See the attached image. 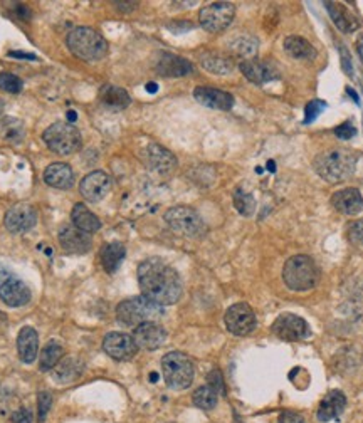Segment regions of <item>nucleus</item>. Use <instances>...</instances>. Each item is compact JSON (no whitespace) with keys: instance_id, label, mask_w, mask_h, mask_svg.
Returning <instances> with one entry per match:
<instances>
[{"instance_id":"obj_1","label":"nucleus","mask_w":363,"mask_h":423,"mask_svg":"<svg viewBox=\"0 0 363 423\" xmlns=\"http://www.w3.org/2000/svg\"><path fill=\"white\" fill-rule=\"evenodd\" d=\"M138 282L143 296L162 308L175 304L182 296V279L179 272L158 257H151L140 264Z\"/></svg>"},{"instance_id":"obj_2","label":"nucleus","mask_w":363,"mask_h":423,"mask_svg":"<svg viewBox=\"0 0 363 423\" xmlns=\"http://www.w3.org/2000/svg\"><path fill=\"white\" fill-rule=\"evenodd\" d=\"M358 155L348 148H331L315 158L313 166L316 173L328 183H340L350 179L357 168Z\"/></svg>"},{"instance_id":"obj_3","label":"nucleus","mask_w":363,"mask_h":423,"mask_svg":"<svg viewBox=\"0 0 363 423\" xmlns=\"http://www.w3.org/2000/svg\"><path fill=\"white\" fill-rule=\"evenodd\" d=\"M283 279L291 290L306 293L311 290L320 281V269L308 255H293L283 267Z\"/></svg>"},{"instance_id":"obj_4","label":"nucleus","mask_w":363,"mask_h":423,"mask_svg":"<svg viewBox=\"0 0 363 423\" xmlns=\"http://www.w3.org/2000/svg\"><path fill=\"white\" fill-rule=\"evenodd\" d=\"M67 47L76 58L94 62L103 59L108 52V43L100 32L91 27H76L67 34Z\"/></svg>"},{"instance_id":"obj_5","label":"nucleus","mask_w":363,"mask_h":423,"mask_svg":"<svg viewBox=\"0 0 363 423\" xmlns=\"http://www.w3.org/2000/svg\"><path fill=\"white\" fill-rule=\"evenodd\" d=\"M164 316V308L155 304L145 296H135L120 302L116 308V317L124 326H140L143 323H155Z\"/></svg>"},{"instance_id":"obj_6","label":"nucleus","mask_w":363,"mask_h":423,"mask_svg":"<svg viewBox=\"0 0 363 423\" xmlns=\"http://www.w3.org/2000/svg\"><path fill=\"white\" fill-rule=\"evenodd\" d=\"M162 369H164L166 387L172 390H185L194 381V363L187 354L180 353V351L166 353L162 360Z\"/></svg>"},{"instance_id":"obj_7","label":"nucleus","mask_w":363,"mask_h":423,"mask_svg":"<svg viewBox=\"0 0 363 423\" xmlns=\"http://www.w3.org/2000/svg\"><path fill=\"white\" fill-rule=\"evenodd\" d=\"M43 139L45 146L58 155H71L81 148V133L69 121L52 123L44 131Z\"/></svg>"},{"instance_id":"obj_8","label":"nucleus","mask_w":363,"mask_h":423,"mask_svg":"<svg viewBox=\"0 0 363 423\" xmlns=\"http://www.w3.org/2000/svg\"><path fill=\"white\" fill-rule=\"evenodd\" d=\"M165 222L173 232L188 239H200L207 233V225L190 207H172L165 212Z\"/></svg>"},{"instance_id":"obj_9","label":"nucleus","mask_w":363,"mask_h":423,"mask_svg":"<svg viewBox=\"0 0 363 423\" xmlns=\"http://www.w3.org/2000/svg\"><path fill=\"white\" fill-rule=\"evenodd\" d=\"M236 15V7L230 2H214L199 12L200 25L209 32H222L230 25Z\"/></svg>"},{"instance_id":"obj_10","label":"nucleus","mask_w":363,"mask_h":423,"mask_svg":"<svg viewBox=\"0 0 363 423\" xmlns=\"http://www.w3.org/2000/svg\"><path fill=\"white\" fill-rule=\"evenodd\" d=\"M224 321L229 332L236 336H248L256 330V315L251 306L245 302L230 306L226 311Z\"/></svg>"},{"instance_id":"obj_11","label":"nucleus","mask_w":363,"mask_h":423,"mask_svg":"<svg viewBox=\"0 0 363 423\" xmlns=\"http://www.w3.org/2000/svg\"><path fill=\"white\" fill-rule=\"evenodd\" d=\"M271 331L285 341H301V339H306L311 334L308 323L302 317L291 315V312L278 316V319L271 326Z\"/></svg>"},{"instance_id":"obj_12","label":"nucleus","mask_w":363,"mask_h":423,"mask_svg":"<svg viewBox=\"0 0 363 423\" xmlns=\"http://www.w3.org/2000/svg\"><path fill=\"white\" fill-rule=\"evenodd\" d=\"M103 350L113 360L128 361L135 356L138 346H136L133 336L124 334V332H109L103 339Z\"/></svg>"},{"instance_id":"obj_13","label":"nucleus","mask_w":363,"mask_h":423,"mask_svg":"<svg viewBox=\"0 0 363 423\" xmlns=\"http://www.w3.org/2000/svg\"><path fill=\"white\" fill-rule=\"evenodd\" d=\"M6 229L12 233L29 232L37 224V210L29 203H17L6 214Z\"/></svg>"},{"instance_id":"obj_14","label":"nucleus","mask_w":363,"mask_h":423,"mask_svg":"<svg viewBox=\"0 0 363 423\" xmlns=\"http://www.w3.org/2000/svg\"><path fill=\"white\" fill-rule=\"evenodd\" d=\"M81 195L91 203H98L111 190V179L104 172H91L79 185Z\"/></svg>"},{"instance_id":"obj_15","label":"nucleus","mask_w":363,"mask_h":423,"mask_svg":"<svg viewBox=\"0 0 363 423\" xmlns=\"http://www.w3.org/2000/svg\"><path fill=\"white\" fill-rule=\"evenodd\" d=\"M59 244L67 254L81 255L89 251L93 240H91L89 233L82 232V230L76 229L74 225H64L59 230Z\"/></svg>"},{"instance_id":"obj_16","label":"nucleus","mask_w":363,"mask_h":423,"mask_svg":"<svg viewBox=\"0 0 363 423\" xmlns=\"http://www.w3.org/2000/svg\"><path fill=\"white\" fill-rule=\"evenodd\" d=\"M133 339L136 346L146 351H155L162 347L166 341V331L157 323H143L135 328Z\"/></svg>"},{"instance_id":"obj_17","label":"nucleus","mask_w":363,"mask_h":423,"mask_svg":"<svg viewBox=\"0 0 363 423\" xmlns=\"http://www.w3.org/2000/svg\"><path fill=\"white\" fill-rule=\"evenodd\" d=\"M30 289L21 279L9 277L2 286H0V299L6 302L10 308H21L30 301Z\"/></svg>"},{"instance_id":"obj_18","label":"nucleus","mask_w":363,"mask_h":423,"mask_svg":"<svg viewBox=\"0 0 363 423\" xmlns=\"http://www.w3.org/2000/svg\"><path fill=\"white\" fill-rule=\"evenodd\" d=\"M194 98L200 104L212 109H221V111H229L234 106L232 94L221 89L209 88V86H199V88H195Z\"/></svg>"},{"instance_id":"obj_19","label":"nucleus","mask_w":363,"mask_h":423,"mask_svg":"<svg viewBox=\"0 0 363 423\" xmlns=\"http://www.w3.org/2000/svg\"><path fill=\"white\" fill-rule=\"evenodd\" d=\"M145 161L151 170L158 173H170L177 168V158L172 151L157 143H150L145 150Z\"/></svg>"},{"instance_id":"obj_20","label":"nucleus","mask_w":363,"mask_h":423,"mask_svg":"<svg viewBox=\"0 0 363 423\" xmlns=\"http://www.w3.org/2000/svg\"><path fill=\"white\" fill-rule=\"evenodd\" d=\"M346 407V396L345 393L340 390H333L328 393L323 398V402L320 403L318 408V420L321 423H328L331 420H338L342 417V413L345 411Z\"/></svg>"},{"instance_id":"obj_21","label":"nucleus","mask_w":363,"mask_h":423,"mask_svg":"<svg viewBox=\"0 0 363 423\" xmlns=\"http://www.w3.org/2000/svg\"><path fill=\"white\" fill-rule=\"evenodd\" d=\"M333 207L343 215H357L363 209V196L357 188H343L331 198Z\"/></svg>"},{"instance_id":"obj_22","label":"nucleus","mask_w":363,"mask_h":423,"mask_svg":"<svg viewBox=\"0 0 363 423\" xmlns=\"http://www.w3.org/2000/svg\"><path fill=\"white\" fill-rule=\"evenodd\" d=\"M157 71L158 74L165 76V78H182V76L190 74L194 71V66L180 56L164 52L157 62Z\"/></svg>"},{"instance_id":"obj_23","label":"nucleus","mask_w":363,"mask_h":423,"mask_svg":"<svg viewBox=\"0 0 363 423\" xmlns=\"http://www.w3.org/2000/svg\"><path fill=\"white\" fill-rule=\"evenodd\" d=\"M241 71L245 78L249 79L254 84H264V82H270L272 79H276V69L272 67V64L264 62V60L257 59H249L242 60L241 62Z\"/></svg>"},{"instance_id":"obj_24","label":"nucleus","mask_w":363,"mask_h":423,"mask_svg":"<svg viewBox=\"0 0 363 423\" xmlns=\"http://www.w3.org/2000/svg\"><path fill=\"white\" fill-rule=\"evenodd\" d=\"M44 181L52 188L58 190H67L74 183V173L69 165L52 163L44 170Z\"/></svg>"},{"instance_id":"obj_25","label":"nucleus","mask_w":363,"mask_h":423,"mask_svg":"<svg viewBox=\"0 0 363 423\" xmlns=\"http://www.w3.org/2000/svg\"><path fill=\"white\" fill-rule=\"evenodd\" d=\"M17 350L19 356L24 363H32L36 360L37 350H39V336H37V331L34 328H22L17 336Z\"/></svg>"},{"instance_id":"obj_26","label":"nucleus","mask_w":363,"mask_h":423,"mask_svg":"<svg viewBox=\"0 0 363 423\" xmlns=\"http://www.w3.org/2000/svg\"><path fill=\"white\" fill-rule=\"evenodd\" d=\"M71 218H73V225L76 229L82 230L86 233H94L101 229V222L93 212L86 209L85 203H76L73 212H71Z\"/></svg>"},{"instance_id":"obj_27","label":"nucleus","mask_w":363,"mask_h":423,"mask_svg":"<svg viewBox=\"0 0 363 423\" xmlns=\"http://www.w3.org/2000/svg\"><path fill=\"white\" fill-rule=\"evenodd\" d=\"M200 64L204 69H207L212 74H230L234 71V60L227 56L219 54V52H204L200 56Z\"/></svg>"},{"instance_id":"obj_28","label":"nucleus","mask_w":363,"mask_h":423,"mask_svg":"<svg viewBox=\"0 0 363 423\" xmlns=\"http://www.w3.org/2000/svg\"><path fill=\"white\" fill-rule=\"evenodd\" d=\"M82 361L78 360V358H64V360L59 361V365L56 366L54 376L56 381L59 383H73V381L78 380L82 373Z\"/></svg>"},{"instance_id":"obj_29","label":"nucleus","mask_w":363,"mask_h":423,"mask_svg":"<svg viewBox=\"0 0 363 423\" xmlns=\"http://www.w3.org/2000/svg\"><path fill=\"white\" fill-rule=\"evenodd\" d=\"M126 251H124V245L120 242H111V244H106L101 251V264H103V269L108 274H115L118 271V267L123 262Z\"/></svg>"},{"instance_id":"obj_30","label":"nucleus","mask_w":363,"mask_h":423,"mask_svg":"<svg viewBox=\"0 0 363 423\" xmlns=\"http://www.w3.org/2000/svg\"><path fill=\"white\" fill-rule=\"evenodd\" d=\"M100 100L103 106L109 109H124L128 104H130V96L123 88H118V86H111L106 84L100 91Z\"/></svg>"},{"instance_id":"obj_31","label":"nucleus","mask_w":363,"mask_h":423,"mask_svg":"<svg viewBox=\"0 0 363 423\" xmlns=\"http://www.w3.org/2000/svg\"><path fill=\"white\" fill-rule=\"evenodd\" d=\"M285 51L291 56L293 59H306L311 60L316 58V51L311 44L306 39L298 36H289L285 39Z\"/></svg>"},{"instance_id":"obj_32","label":"nucleus","mask_w":363,"mask_h":423,"mask_svg":"<svg viewBox=\"0 0 363 423\" xmlns=\"http://www.w3.org/2000/svg\"><path fill=\"white\" fill-rule=\"evenodd\" d=\"M324 7H327L328 14L331 15L336 27L342 30V32H353V30L358 29L357 19H355L350 12H346L342 5L333 2H324Z\"/></svg>"},{"instance_id":"obj_33","label":"nucleus","mask_w":363,"mask_h":423,"mask_svg":"<svg viewBox=\"0 0 363 423\" xmlns=\"http://www.w3.org/2000/svg\"><path fill=\"white\" fill-rule=\"evenodd\" d=\"M64 356V347L59 345L58 341H49L47 345L44 346V350L41 351L39 356V368L41 371H51L54 369L56 366L59 365V361L63 360Z\"/></svg>"},{"instance_id":"obj_34","label":"nucleus","mask_w":363,"mask_h":423,"mask_svg":"<svg viewBox=\"0 0 363 423\" xmlns=\"http://www.w3.org/2000/svg\"><path fill=\"white\" fill-rule=\"evenodd\" d=\"M257 45H259V43H257L254 37L242 36V37H237V39H234L232 43H230L229 51L232 52L236 58L249 60V59H254V56L257 54Z\"/></svg>"},{"instance_id":"obj_35","label":"nucleus","mask_w":363,"mask_h":423,"mask_svg":"<svg viewBox=\"0 0 363 423\" xmlns=\"http://www.w3.org/2000/svg\"><path fill=\"white\" fill-rule=\"evenodd\" d=\"M0 136H2L7 143L19 145V143H22V139H24L25 136L24 123L15 118H6L0 123Z\"/></svg>"},{"instance_id":"obj_36","label":"nucleus","mask_w":363,"mask_h":423,"mask_svg":"<svg viewBox=\"0 0 363 423\" xmlns=\"http://www.w3.org/2000/svg\"><path fill=\"white\" fill-rule=\"evenodd\" d=\"M217 400H219L217 391L212 390L209 385H207V387L197 388L194 395H192V402H194V405L199 407L200 410L206 411L214 410V408L217 407Z\"/></svg>"},{"instance_id":"obj_37","label":"nucleus","mask_w":363,"mask_h":423,"mask_svg":"<svg viewBox=\"0 0 363 423\" xmlns=\"http://www.w3.org/2000/svg\"><path fill=\"white\" fill-rule=\"evenodd\" d=\"M234 205H236L237 212L244 217H249V215L254 214L256 209V202L252 198V195H249L248 192H244L242 188H237L236 194H234Z\"/></svg>"},{"instance_id":"obj_38","label":"nucleus","mask_w":363,"mask_h":423,"mask_svg":"<svg viewBox=\"0 0 363 423\" xmlns=\"http://www.w3.org/2000/svg\"><path fill=\"white\" fill-rule=\"evenodd\" d=\"M24 88V82L21 78L10 73H0V89L7 91V93H21Z\"/></svg>"},{"instance_id":"obj_39","label":"nucleus","mask_w":363,"mask_h":423,"mask_svg":"<svg viewBox=\"0 0 363 423\" xmlns=\"http://www.w3.org/2000/svg\"><path fill=\"white\" fill-rule=\"evenodd\" d=\"M52 407V396L49 391H41L37 395V420L41 423L45 422V417H47L49 410Z\"/></svg>"},{"instance_id":"obj_40","label":"nucleus","mask_w":363,"mask_h":423,"mask_svg":"<svg viewBox=\"0 0 363 423\" xmlns=\"http://www.w3.org/2000/svg\"><path fill=\"white\" fill-rule=\"evenodd\" d=\"M324 108H327V104H324V101H321V100L311 101V103L306 106V111H305V115H306V116H305V123H306V124L313 123V121H315V119L318 118V115H320V113L323 111Z\"/></svg>"},{"instance_id":"obj_41","label":"nucleus","mask_w":363,"mask_h":423,"mask_svg":"<svg viewBox=\"0 0 363 423\" xmlns=\"http://www.w3.org/2000/svg\"><path fill=\"white\" fill-rule=\"evenodd\" d=\"M348 239H350L351 244L360 245L363 247V220L353 222L348 229Z\"/></svg>"},{"instance_id":"obj_42","label":"nucleus","mask_w":363,"mask_h":423,"mask_svg":"<svg viewBox=\"0 0 363 423\" xmlns=\"http://www.w3.org/2000/svg\"><path fill=\"white\" fill-rule=\"evenodd\" d=\"M207 381H209V387L212 388V390L217 391V395L224 393V381H222L221 371L212 369V371L209 373V376H207Z\"/></svg>"},{"instance_id":"obj_43","label":"nucleus","mask_w":363,"mask_h":423,"mask_svg":"<svg viewBox=\"0 0 363 423\" xmlns=\"http://www.w3.org/2000/svg\"><path fill=\"white\" fill-rule=\"evenodd\" d=\"M335 135L338 136L340 139H350V138H353L355 135H357V130H355L353 124H351V123H343V124H340L338 128H336Z\"/></svg>"},{"instance_id":"obj_44","label":"nucleus","mask_w":363,"mask_h":423,"mask_svg":"<svg viewBox=\"0 0 363 423\" xmlns=\"http://www.w3.org/2000/svg\"><path fill=\"white\" fill-rule=\"evenodd\" d=\"M278 423H306V420L300 413H294V411H285V413L279 415Z\"/></svg>"},{"instance_id":"obj_45","label":"nucleus","mask_w":363,"mask_h":423,"mask_svg":"<svg viewBox=\"0 0 363 423\" xmlns=\"http://www.w3.org/2000/svg\"><path fill=\"white\" fill-rule=\"evenodd\" d=\"M12 422L14 423H32V413L28 408H21L15 413H12Z\"/></svg>"},{"instance_id":"obj_46","label":"nucleus","mask_w":363,"mask_h":423,"mask_svg":"<svg viewBox=\"0 0 363 423\" xmlns=\"http://www.w3.org/2000/svg\"><path fill=\"white\" fill-rule=\"evenodd\" d=\"M342 64H343V69L346 71L348 76L353 74V67H351V62H350V56H348V52L345 51V49H342Z\"/></svg>"},{"instance_id":"obj_47","label":"nucleus","mask_w":363,"mask_h":423,"mask_svg":"<svg viewBox=\"0 0 363 423\" xmlns=\"http://www.w3.org/2000/svg\"><path fill=\"white\" fill-rule=\"evenodd\" d=\"M115 5L118 7L120 10H124V12H130V10H135L138 7L136 2H115Z\"/></svg>"},{"instance_id":"obj_48","label":"nucleus","mask_w":363,"mask_h":423,"mask_svg":"<svg viewBox=\"0 0 363 423\" xmlns=\"http://www.w3.org/2000/svg\"><path fill=\"white\" fill-rule=\"evenodd\" d=\"M9 56H12V58H19V59H36V56L34 54H28V52H9Z\"/></svg>"},{"instance_id":"obj_49","label":"nucleus","mask_w":363,"mask_h":423,"mask_svg":"<svg viewBox=\"0 0 363 423\" xmlns=\"http://www.w3.org/2000/svg\"><path fill=\"white\" fill-rule=\"evenodd\" d=\"M9 277H12V274H10V272L7 271L6 267H3V266H0V286H2L3 282H6L7 279H9Z\"/></svg>"},{"instance_id":"obj_50","label":"nucleus","mask_w":363,"mask_h":423,"mask_svg":"<svg viewBox=\"0 0 363 423\" xmlns=\"http://www.w3.org/2000/svg\"><path fill=\"white\" fill-rule=\"evenodd\" d=\"M157 89H158V86L155 84V82H150V84H146V91H148V93H157Z\"/></svg>"},{"instance_id":"obj_51","label":"nucleus","mask_w":363,"mask_h":423,"mask_svg":"<svg viewBox=\"0 0 363 423\" xmlns=\"http://www.w3.org/2000/svg\"><path fill=\"white\" fill-rule=\"evenodd\" d=\"M76 118H78V115H76L74 111H69V113H67V121H69V123H73V121H74Z\"/></svg>"},{"instance_id":"obj_52","label":"nucleus","mask_w":363,"mask_h":423,"mask_svg":"<svg viewBox=\"0 0 363 423\" xmlns=\"http://www.w3.org/2000/svg\"><path fill=\"white\" fill-rule=\"evenodd\" d=\"M274 166H276L274 161H270V163H267V170H270V172H274V170H276Z\"/></svg>"},{"instance_id":"obj_53","label":"nucleus","mask_w":363,"mask_h":423,"mask_svg":"<svg viewBox=\"0 0 363 423\" xmlns=\"http://www.w3.org/2000/svg\"><path fill=\"white\" fill-rule=\"evenodd\" d=\"M3 108H6V103H3V100H2V98H0V115H2V113H3Z\"/></svg>"},{"instance_id":"obj_54","label":"nucleus","mask_w":363,"mask_h":423,"mask_svg":"<svg viewBox=\"0 0 363 423\" xmlns=\"http://www.w3.org/2000/svg\"><path fill=\"white\" fill-rule=\"evenodd\" d=\"M150 380L153 381V383H155V381L158 380V375H157V373H151V375H150Z\"/></svg>"},{"instance_id":"obj_55","label":"nucleus","mask_w":363,"mask_h":423,"mask_svg":"<svg viewBox=\"0 0 363 423\" xmlns=\"http://www.w3.org/2000/svg\"><path fill=\"white\" fill-rule=\"evenodd\" d=\"M0 316H2V315H0Z\"/></svg>"}]
</instances>
